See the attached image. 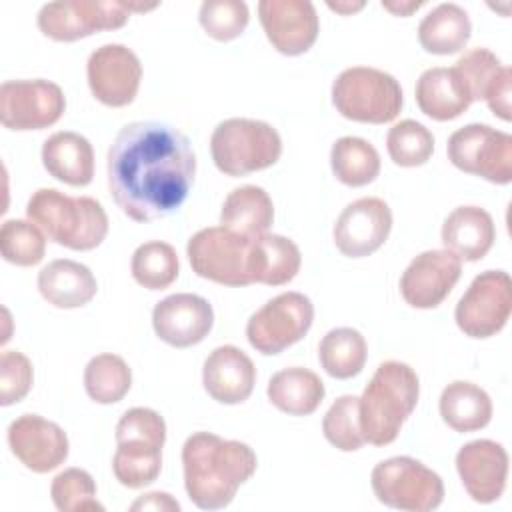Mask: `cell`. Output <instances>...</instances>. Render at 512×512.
Listing matches in <instances>:
<instances>
[{"instance_id": "1", "label": "cell", "mask_w": 512, "mask_h": 512, "mask_svg": "<svg viewBox=\"0 0 512 512\" xmlns=\"http://www.w3.org/2000/svg\"><path fill=\"white\" fill-rule=\"evenodd\" d=\"M196 154L178 128L140 120L120 128L108 150V190L136 222L176 212L194 184Z\"/></svg>"}, {"instance_id": "2", "label": "cell", "mask_w": 512, "mask_h": 512, "mask_svg": "<svg viewBox=\"0 0 512 512\" xmlns=\"http://www.w3.org/2000/svg\"><path fill=\"white\" fill-rule=\"evenodd\" d=\"M256 466L258 458L248 444L212 432H194L182 446L184 488L202 510L226 508Z\"/></svg>"}, {"instance_id": "3", "label": "cell", "mask_w": 512, "mask_h": 512, "mask_svg": "<svg viewBox=\"0 0 512 512\" xmlns=\"http://www.w3.org/2000/svg\"><path fill=\"white\" fill-rule=\"evenodd\" d=\"M420 396L418 374L404 362L386 360L360 396V428L368 444H392Z\"/></svg>"}, {"instance_id": "4", "label": "cell", "mask_w": 512, "mask_h": 512, "mask_svg": "<svg viewBox=\"0 0 512 512\" xmlns=\"http://www.w3.org/2000/svg\"><path fill=\"white\" fill-rule=\"evenodd\" d=\"M26 216L50 242L70 250H94L108 234V216L98 200L56 188H38L26 204Z\"/></svg>"}, {"instance_id": "5", "label": "cell", "mask_w": 512, "mask_h": 512, "mask_svg": "<svg viewBox=\"0 0 512 512\" xmlns=\"http://www.w3.org/2000/svg\"><path fill=\"white\" fill-rule=\"evenodd\" d=\"M210 152L220 172L226 176H246L278 162L282 138L264 120L228 118L214 128Z\"/></svg>"}, {"instance_id": "6", "label": "cell", "mask_w": 512, "mask_h": 512, "mask_svg": "<svg viewBox=\"0 0 512 512\" xmlns=\"http://www.w3.org/2000/svg\"><path fill=\"white\" fill-rule=\"evenodd\" d=\"M332 104L348 120L386 124L398 116L404 98L392 74L372 66H352L332 82Z\"/></svg>"}, {"instance_id": "7", "label": "cell", "mask_w": 512, "mask_h": 512, "mask_svg": "<svg viewBox=\"0 0 512 512\" xmlns=\"http://www.w3.org/2000/svg\"><path fill=\"white\" fill-rule=\"evenodd\" d=\"M378 502L404 512L436 510L444 500L442 478L410 456H394L374 466L370 474Z\"/></svg>"}, {"instance_id": "8", "label": "cell", "mask_w": 512, "mask_h": 512, "mask_svg": "<svg viewBox=\"0 0 512 512\" xmlns=\"http://www.w3.org/2000/svg\"><path fill=\"white\" fill-rule=\"evenodd\" d=\"M252 242L224 226L198 230L186 246L192 270L222 286H248L252 282Z\"/></svg>"}, {"instance_id": "9", "label": "cell", "mask_w": 512, "mask_h": 512, "mask_svg": "<svg viewBox=\"0 0 512 512\" xmlns=\"http://www.w3.org/2000/svg\"><path fill=\"white\" fill-rule=\"evenodd\" d=\"M448 160L492 184L512 182V136L488 124H466L450 134Z\"/></svg>"}, {"instance_id": "10", "label": "cell", "mask_w": 512, "mask_h": 512, "mask_svg": "<svg viewBox=\"0 0 512 512\" xmlns=\"http://www.w3.org/2000/svg\"><path fill=\"white\" fill-rule=\"evenodd\" d=\"M314 320V306L302 292H282L256 310L246 324L250 346L274 356L300 342Z\"/></svg>"}, {"instance_id": "11", "label": "cell", "mask_w": 512, "mask_h": 512, "mask_svg": "<svg viewBox=\"0 0 512 512\" xmlns=\"http://www.w3.org/2000/svg\"><path fill=\"white\" fill-rule=\"evenodd\" d=\"M130 2L116 0H60L38 12V28L56 42H74L100 30L122 28L130 18Z\"/></svg>"}, {"instance_id": "12", "label": "cell", "mask_w": 512, "mask_h": 512, "mask_svg": "<svg viewBox=\"0 0 512 512\" xmlns=\"http://www.w3.org/2000/svg\"><path fill=\"white\" fill-rule=\"evenodd\" d=\"M512 312V280L504 270L480 272L456 304L454 320L470 338L498 334Z\"/></svg>"}, {"instance_id": "13", "label": "cell", "mask_w": 512, "mask_h": 512, "mask_svg": "<svg viewBox=\"0 0 512 512\" xmlns=\"http://www.w3.org/2000/svg\"><path fill=\"white\" fill-rule=\"evenodd\" d=\"M66 110L62 88L50 80H6L0 86V122L8 130H42Z\"/></svg>"}, {"instance_id": "14", "label": "cell", "mask_w": 512, "mask_h": 512, "mask_svg": "<svg viewBox=\"0 0 512 512\" xmlns=\"http://www.w3.org/2000/svg\"><path fill=\"white\" fill-rule=\"evenodd\" d=\"M86 78L92 96L110 108L128 106L140 88V58L124 44H104L86 62Z\"/></svg>"}, {"instance_id": "15", "label": "cell", "mask_w": 512, "mask_h": 512, "mask_svg": "<svg viewBox=\"0 0 512 512\" xmlns=\"http://www.w3.org/2000/svg\"><path fill=\"white\" fill-rule=\"evenodd\" d=\"M392 210L382 198L366 196L350 202L336 218L332 236L336 248L348 258L374 254L390 236Z\"/></svg>"}, {"instance_id": "16", "label": "cell", "mask_w": 512, "mask_h": 512, "mask_svg": "<svg viewBox=\"0 0 512 512\" xmlns=\"http://www.w3.org/2000/svg\"><path fill=\"white\" fill-rule=\"evenodd\" d=\"M258 18L268 42L284 56L308 52L318 38V12L308 0H260Z\"/></svg>"}, {"instance_id": "17", "label": "cell", "mask_w": 512, "mask_h": 512, "mask_svg": "<svg viewBox=\"0 0 512 512\" xmlns=\"http://www.w3.org/2000/svg\"><path fill=\"white\" fill-rule=\"evenodd\" d=\"M462 274V260L448 250L420 252L400 276V294L412 308L440 306Z\"/></svg>"}, {"instance_id": "18", "label": "cell", "mask_w": 512, "mask_h": 512, "mask_svg": "<svg viewBox=\"0 0 512 512\" xmlns=\"http://www.w3.org/2000/svg\"><path fill=\"white\" fill-rule=\"evenodd\" d=\"M12 454L32 472L46 474L68 458V436L52 420L38 414H22L8 426Z\"/></svg>"}, {"instance_id": "19", "label": "cell", "mask_w": 512, "mask_h": 512, "mask_svg": "<svg viewBox=\"0 0 512 512\" xmlns=\"http://www.w3.org/2000/svg\"><path fill=\"white\" fill-rule=\"evenodd\" d=\"M152 326L162 342L174 348H188L208 336L214 326V310L212 304L198 294H172L156 302Z\"/></svg>"}, {"instance_id": "20", "label": "cell", "mask_w": 512, "mask_h": 512, "mask_svg": "<svg viewBox=\"0 0 512 512\" xmlns=\"http://www.w3.org/2000/svg\"><path fill=\"white\" fill-rule=\"evenodd\" d=\"M456 470L468 496L478 504H490L506 488L508 454L494 440H472L458 450Z\"/></svg>"}, {"instance_id": "21", "label": "cell", "mask_w": 512, "mask_h": 512, "mask_svg": "<svg viewBox=\"0 0 512 512\" xmlns=\"http://www.w3.org/2000/svg\"><path fill=\"white\" fill-rule=\"evenodd\" d=\"M202 384L212 400L230 406L242 404L256 384L254 362L238 346H218L204 360Z\"/></svg>"}, {"instance_id": "22", "label": "cell", "mask_w": 512, "mask_h": 512, "mask_svg": "<svg viewBox=\"0 0 512 512\" xmlns=\"http://www.w3.org/2000/svg\"><path fill=\"white\" fill-rule=\"evenodd\" d=\"M440 236L444 250L460 260L476 262L490 252L496 240V226L484 208L458 206L446 216Z\"/></svg>"}, {"instance_id": "23", "label": "cell", "mask_w": 512, "mask_h": 512, "mask_svg": "<svg viewBox=\"0 0 512 512\" xmlns=\"http://www.w3.org/2000/svg\"><path fill=\"white\" fill-rule=\"evenodd\" d=\"M38 292L42 298L64 310L86 306L98 292V282L88 266L58 258L38 272Z\"/></svg>"}, {"instance_id": "24", "label": "cell", "mask_w": 512, "mask_h": 512, "mask_svg": "<svg viewBox=\"0 0 512 512\" xmlns=\"http://www.w3.org/2000/svg\"><path fill=\"white\" fill-rule=\"evenodd\" d=\"M42 164L52 178L68 186H88L94 176V150L78 132H54L42 144Z\"/></svg>"}, {"instance_id": "25", "label": "cell", "mask_w": 512, "mask_h": 512, "mask_svg": "<svg viewBox=\"0 0 512 512\" xmlns=\"http://www.w3.org/2000/svg\"><path fill=\"white\" fill-rule=\"evenodd\" d=\"M418 108L432 120L446 122L458 118L472 104L470 94L454 68H428L416 80Z\"/></svg>"}, {"instance_id": "26", "label": "cell", "mask_w": 512, "mask_h": 512, "mask_svg": "<svg viewBox=\"0 0 512 512\" xmlns=\"http://www.w3.org/2000/svg\"><path fill=\"white\" fill-rule=\"evenodd\" d=\"M274 222V204L268 192L260 186L246 184L234 188L222 204L220 226L246 236L256 238L268 232Z\"/></svg>"}, {"instance_id": "27", "label": "cell", "mask_w": 512, "mask_h": 512, "mask_svg": "<svg viewBox=\"0 0 512 512\" xmlns=\"http://www.w3.org/2000/svg\"><path fill=\"white\" fill-rule=\"evenodd\" d=\"M268 400L288 416H308L324 400L326 388L320 376L308 368L292 366L276 372L266 388Z\"/></svg>"}, {"instance_id": "28", "label": "cell", "mask_w": 512, "mask_h": 512, "mask_svg": "<svg viewBox=\"0 0 512 512\" xmlns=\"http://www.w3.org/2000/svg\"><path fill=\"white\" fill-rule=\"evenodd\" d=\"M472 34V24L466 10L454 2H444L432 8L418 26L420 46L438 56L456 54L466 48Z\"/></svg>"}, {"instance_id": "29", "label": "cell", "mask_w": 512, "mask_h": 512, "mask_svg": "<svg viewBox=\"0 0 512 512\" xmlns=\"http://www.w3.org/2000/svg\"><path fill=\"white\" fill-rule=\"evenodd\" d=\"M440 416L454 432H474L492 420V400L474 382L454 380L440 394Z\"/></svg>"}, {"instance_id": "30", "label": "cell", "mask_w": 512, "mask_h": 512, "mask_svg": "<svg viewBox=\"0 0 512 512\" xmlns=\"http://www.w3.org/2000/svg\"><path fill=\"white\" fill-rule=\"evenodd\" d=\"M302 266L300 248L282 234H262L252 242V282L282 286L296 278Z\"/></svg>"}, {"instance_id": "31", "label": "cell", "mask_w": 512, "mask_h": 512, "mask_svg": "<svg viewBox=\"0 0 512 512\" xmlns=\"http://www.w3.org/2000/svg\"><path fill=\"white\" fill-rule=\"evenodd\" d=\"M112 472L126 488H142L152 484L162 470L164 444L146 438H124L116 442Z\"/></svg>"}, {"instance_id": "32", "label": "cell", "mask_w": 512, "mask_h": 512, "mask_svg": "<svg viewBox=\"0 0 512 512\" xmlns=\"http://www.w3.org/2000/svg\"><path fill=\"white\" fill-rule=\"evenodd\" d=\"M368 348L356 328H332L318 344V360L324 372L338 380H348L362 372Z\"/></svg>"}, {"instance_id": "33", "label": "cell", "mask_w": 512, "mask_h": 512, "mask_svg": "<svg viewBox=\"0 0 512 512\" xmlns=\"http://www.w3.org/2000/svg\"><path fill=\"white\" fill-rule=\"evenodd\" d=\"M330 166L342 184L360 188L380 174V154L364 138L342 136L332 144Z\"/></svg>"}, {"instance_id": "34", "label": "cell", "mask_w": 512, "mask_h": 512, "mask_svg": "<svg viewBox=\"0 0 512 512\" xmlns=\"http://www.w3.org/2000/svg\"><path fill=\"white\" fill-rule=\"evenodd\" d=\"M132 386L130 366L118 354H98L84 368V388L98 404L120 402Z\"/></svg>"}, {"instance_id": "35", "label": "cell", "mask_w": 512, "mask_h": 512, "mask_svg": "<svg viewBox=\"0 0 512 512\" xmlns=\"http://www.w3.org/2000/svg\"><path fill=\"white\" fill-rule=\"evenodd\" d=\"M130 272L140 286L148 290H164L178 278V254L168 242H144L132 254Z\"/></svg>"}, {"instance_id": "36", "label": "cell", "mask_w": 512, "mask_h": 512, "mask_svg": "<svg viewBox=\"0 0 512 512\" xmlns=\"http://www.w3.org/2000/svg\"><path fill=\"white\" fill-rule=\"evenodd\" d=\"M322 432L326 440L342 452L360 450L366 444L360 428V398L352 394L336 398L324 414Z\"/></svg>"}, {"instance_id": "37", "label": "cell", "mask_w": 512, "mask_h": 512, "mask_svg": "<svg viewBox=\"0 0 512 512\" xmlns=\"http://www.w3.org/2000/svg\"><path fill=\"white\" fill-rule=\"evenodd\" d=\"M386 150L396 166H422L434 152V136L416 120H400L388 130Z\"/></svg>"}, {"instance_id": "38", "label": "cell", "mask_w": 512, "mask_h": 512, "mask_svg": "<svg viewBox=\"0 0 512 512\" xmlns=\"http://www.w3.org/2000/svg\"><path fill=\"white\" fill-rule=\"evenodd\" d=\"M2 258L16 266H36L46 254V236L30 220L10 218L0 228Z\"/></svg>"}, {"instance_id": "39", "label": "cell", "mask_w": 512, "mask_h": 512, "mask_svg": "<svg viewBox=\"0 0 512 512\" xmlns=\"http://www.w3.org/2000/svg\"><path fill=\"white\" fill-rule=\"evenodd\" d=\"M452 68L462 78L472 102L486 100V96L492 92V88L510 70L488 48H472V50L464 52Z\"/></svg>"}, {"instance_id": "40", "label": "cell", "mask_w": 512, "mask_h": 512, "mask_svg": "<svg viewBox=\"0 0 512 512\" xmlns=\"http://www.w3.org/2000/svg\"><path fill=\"white\" fill-rule=\"evenodd\" d=\"M50 496L60 512H102L104 506L96 500L94 478L82 468H66L52 480Z\"/></svg>"}, {"instance_id": "41", "label": "cell", "mask_w": 512, "mask_h": 512, "mask_svg": "<svg viewBox=\"0 0 512 512\" xmlns=\"http://www.w3.org/2000/svg\"><path fill=\"white\" fill-rule=\"evenodd\" d=\"M198 20L210 38L230 42L246 30L250 12L242 0H204L198 10Z\"/></svg>"}, {"instance_id": "42", "label": "cell", "mask_w": 512, "mask_h": 512, "mask_svg": "<svg viewBox=\"0 0 512 512\" xmlns=\"http://www.w3.org/2000/svg\"><path fill=\"white\" fill-rule=\"evenodd\" d=\"M34 370L28 356L18 350H4L0 356V404L20 402L32 388Z\"/></svg>"}, {"instance_id": "43", "label": "cell", "mask_w": 512, "mask_h": 512, "mask_svg": "<svg viewBox=\"0 0 512 512\" xmlns=\"http://www.w3.org/2000/svg\"><path fill=\"white\" fill-rule=\"evenodd\" d=\"M510 94H512V70H508L500 82L492 88V92L486 96L488 108L494 112V116L508 122L512 118V106H510Z\"/></svg>"}, {"instance_id": "44", "label": "cell", "mask_w": 512, "mask_h": 512, "mask_svg": "<svg viewBox=\"0 0 512 512\" xmlns=\"http://www.w3.org/2000/svg\"><path fill=\"white\" fill-rule=\"evenodd\" d=\"M130 510H172V512H178L180 504L166 492H150V494L140 496L130 506Z\"/></svg>"}, {"instance_id": "45", "label": "cell", "mask_w": 512, "mask_h": 512, "mask_svg": "<svg viewBox=\"0 0 512 512\" xmlns=\"http://www.w3.org/2000/svg\"><path fill=\"white\" fill-rule=\"evenodd\" d=\"M424 2H382V8L396 16H410L414 10H418Z\"/></svg>"}, {"instance_id": "46", "label": "cell", "mask_w": 512, "mask_h": 512, "mask_svg": "<svg viewBox=\"0 0 512 512\" xmlns=\"http://www.w3.org/2000/svg\"><path fill=\"white\" fill-rule=\"evenodd\" d=\"M328 8L338 12V14H352V12H358L364 8V2H328Z\"/></svg>"}]
</instances>
